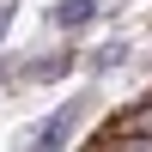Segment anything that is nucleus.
<instances>
[{"label":"nucleus","instance_id":"1","mask_svg":"<svg viewBox=\"0 0 152 152\" xmlns=\"http://www.w3.org/2000/svg\"><path fill=\"white\" fill-rule=\"evenodd\" d=\"M79 116H85V97H73V104H61L55 116H49L43 128H37V146H61V140H67L73 128H79Z\"/></svg>","mask_w":152,"mask_h":152},{"label":"nucleus","instance_id":"2","mask_svg":"<svg viewBox=\"0 0 152 152\" xmlns=\"http://www.w3.org/2000/svg\"><path fill=\"white\" fill-rule=\"evenodd\" d=\"M49 18H55L61 31H79V24H91V18H97V0H61Z\"/></svg>","mask_w":152,"mask_h":152},{"label":"nucleus","instance_id":"3","mask_svg":"<svg viewBox=\"0 0 152 152\" xmlns=\"http://www.w3.org/2000/svg\"><path fill=\"white\" fill-rule=\"evenodd\" d=\"M122 61H128V43H116V49H104V55H97V61H91V67H97V73H104V67H122Z\"/></svg>","mask_w":152,"mask_h":152},{"label":"nucleus","instance_id":"4","mask_svg":"<svg viewBox=\"0 0 152 152\" xmlns=\"http://www.w3.org/2000/svg\"><path fill=\"white\" fill-rule=\"evenodd\" d=\"M6 24H12V0H0V31H6Z\"/></svg>","mask_w":152,"mask_h":152}]
</instances>
